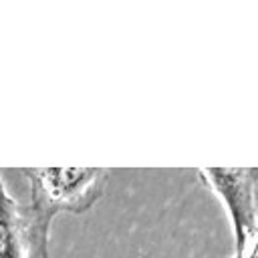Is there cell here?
I'll list each match as a JSON object with an SVG mask.
<instances>
[{"label":"cell","mask_w":258,"mask_h":258,"mask_svg":"<svg viewBox=\"0 0 258 258\" xmlns=\"http://www.w3.org/2000/svg\"><path fill=\"white\" fill-rule=\"evenodd\" d=\"M250 258H258V242H256V246H254V250H252Z\"/></svg>","instance_id":"cell-4"},{"label":"cell","mask_w":258,"mask_h":258,"mask_svg":"<svg viewBox=\"0 0 258 258\" xmlns=\"http://www.w3.org/2000/svg\"><path fill=\"white\" fill-rule=\"evenodd\" d=\"M30 181V198L16 204L20 244L26 258H48V230L58 214H83L101 196L107 169L34 167L20 169Z\"/></svg>","instance_id":"cell-1"},{"label":"cell","mask_w":258,"mask_h":258,"mask_svg":"<svg viewBox=\"0 0 258 258\" xmlns=\"http://www.w3.org/2000/svg\"><path fill=\"white\" fill-rule=\"evenodd\" d=\"M208 173L230 208L236 258H244L248 240L258 232V167H210Z\"/></svg>","instance_id":"cell-2"},{"label":"cell","mask_w":258,"mask_h":258,"mask_svg":"<svg viewBox=\"0 0 258 258\" xmlns=\"http://www.w3.org/2000/svg\"><path fill=\"white\" fill-rule=\"evenodd\" d=\"M0 258H22V244L16 218V202L0 181Z\"/></svg>","instance_id":"cell-3"}]
</instances>
